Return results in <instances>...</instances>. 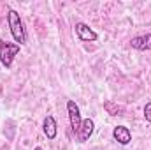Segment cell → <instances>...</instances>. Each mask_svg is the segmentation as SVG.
<instances>
[{
	"instance_id": "obj_1",
	"label": "cell",
	"mask_w": 151,
	"mask_h": 150,
	"mask_svg": "<svg viewBox=\"0 0 151 150\" xmlns=\"http://www.w3.org/2000/svg\"><path fill=\"white\" fill-rule=\"evenodd\" d=\"M7 23H9V28H11V34H12L14 41L18 44H25L27 42V32H25V27H23V21H21L19 14L14 9H9Z\"/></svg>"
},
{
	"instance_id": "obj_2",
	"label": "cell",
	"mask_w": 151,
	"mask_h": 150,
	"mask_svg": "<svg viewBox=\"0 0 151 150\" xmlns=\"http://www.w3.org/2000/svg\"><path fill=\"white\" fill-rule=\"evenodd\" d=\"M18 53H19V44L0 41V62H2V66H5L9 69L12 66V60H14V57Z\"/></svg>"
},
{
	"instance_id": "obj_3",
	"label": "cell",
	"mask_w": 151,
	"mask_h": 150,
	"mask_svg": "<svg viewBox=\"0 0 151 150\" xmlns=\"http://www.w3.org/2000/svg\"><path fill=\"white\" fill-rule=\"evenodd\" d=\"M67 111H69V120H70V127H72V133L77 134L79 127H81V111H79V106L76 104L74 101H69L67 103Z\"/></svg>"
},
{
	"instance_id": "obj_4",
	"label": "cell",
	"mask_w": 151,
	"mask_h": 150,
	"mask_svg": "<svg viewBox=\"0 0 151 150\" xmlns=\"http://www.w3.org/2000/svg\"><path fill=\"white\" fill-rule=\"evenodd\" d=\"M93 131H95V122H93L91 118H84V120L81 122L79 131H77V140H79V143L88 141V140L91 138Z\"/></svg>"
},
{
	"instance_id": "obj_5",
	"label": "cell",
	"mask_w": 151,
	"mask_h": 150,
	"mask_svg": "<svg viewBox=\"0 0 151 150\" xmlns=\"http://www.w3.org/2000/svg\"><path fill=\"white\" fill-rule=\"evenodd\" d=\"M76 34H77L79 41H86V42L97 41V39H99L97 32H93V30L90 28V25H86V23H83V21L76 23Z\"/></svg>"
},
{
	"instance_id": "obj_6",
	"label": "cell",
	"mask_w": 151,
	"mask_h": 150,
	"mask_svg": "<svg viewBox=\"0 0 151 150\" xmlns=\"http://www.w3.org/2000/svg\"><path fill=\"white\" fill-rule=\"evenodd\" d=\"M113 138L114 141H118L119 145H128L132 141V133L125 125H116L113 129Z\"/></svg>"
},
{
	"instance_id": "obj_7",
	"label": "cell",
	"mask_w": 151,
	"mask_h": 150,
	"mask_svg": "<svg viewBox=\"0 0 151 150\" xmlns=\"http://www.w3.org/2000/svg\"><path fill=\"white\" fill-rule=\"evenodd\" d=\"M130 46H132V48H135V50H141V51L151 50V34L134 37L132 41H130Z\"/></svg>"
},
{
	"instance_id": "obj_8",
	"label": "cell",
	"mask_w": 151,
	"mask_h": 150,
	"mask_svg": "<svg viewBox=\"0 0 151 150\" xmlns=\"http://www.w3.org/2000/svg\"><path fill=\"white\" fill-rule=\"evenodd\" d=\"M42 131H44V134L47 136V140H55V138H56L58 129H56V122H55L53 117H46V118H44V122H42Z\"/></svg>"
},
{
	"instance_id": "obj_9",
	"label": "cell",
	"mask_w": 151,
	"mask_h": 150,
	"mask_svg": "<svg viewBox=\"0 0 151 150\" xmlns=\"http://www.w3.org/2000/svg\"><path fill=\"white\" fill-rule=\"evenodd\" d=\"M104 108H106V111L109 113V115H113V117L125 115V108H123L121 104H116V103H113V101H106V103H104Z\"/></svg>"
},
{
	"instance_id": "obj_10",
	"label": "cell",
	"mask_w": 151,
	"mask_h": 150,
	"mask_svg": "<svg viewBox=\"0 0 151 150\" xmlns=\"http://www.w3.org/2000/svg\"><path fill=\"white\" fill-rule=\"evenodd\" d=\"M144 118H146L148 122H151V103H148V104L144 106Z\"/></svg>"
},
{
	"instance_id": "obj_11",
	"label": "cell",
	"mask_w": 151,
	"mask_h": 150,
	"mask_svg": "<svg viewBox=\"0 0 151 150\" xmlns=\"http://www.w3.org/2000/svg\"><path fill=\"white\" fill-rule=\"evenodd\" d=\"M34 150H42V149H40V147H35V149H34Z\"/></svg>"
}]
</instances>
